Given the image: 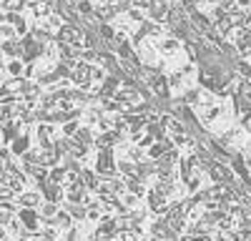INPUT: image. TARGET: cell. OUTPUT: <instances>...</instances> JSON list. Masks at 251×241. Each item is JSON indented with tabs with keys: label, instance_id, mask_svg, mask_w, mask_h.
Returning <instances> with one entry per match:
<instances>
[{
	"label": "cell",
	"instance_id": "cell-1",
	"mask_svg": "<svg viewBox=\"0 0 251 241\" xmlns=\"http://www.w3.org/2000/svg\"><path fill=\"white\" fill-rule=\"evenodd\" d=\"M58 38H60L63 46H73L75 50H80L83 46H86V35H83L78 28H73V25H63Z\"/></svg>",
	"mask_w": 251,
	"mask_h": 241
},
{
	"label": "cell",
	"instance_id": "cell-2",
	"mask_svg": "<svg viewBox=\"0 0 251 241\" xmlns=\"http://www.w3.org/2000/svg\"><path fill=\"white\" fill-rule=\"evenodd\" d=\"M15 214H18V221H20V224H23V226H25L30 234L40 229V226H38L40 216H38V211H35V209H25V206H20Z\"/></svg>",
	"mask_w": 251,
	"mask_h": 241
},
{
	"label": "cell",
	"instance_id": "cell-3",
	"mask_svg": "<svg viewBox=\"0 0 251 241\" xmlns=\"http://www.w3.org/2000/svg\"><path fill=\"white\" fill-rule=\"evenodd\" d=\"M98 173H103V176L116 173V161L111 156V148H100V153H98Z\"/></svg>",
	"mask_w": 251,
	"mask_h": 241
},
{
	"label": "cell",
	"instance_id": "cell-4",
	"mask_svg": "<svg viewBox=\"0 0 251 241\" xmlns=\"http://www.w3.org/2000/svg\"><path fill=\"white\" fill-rule=\"evenodd\" d=\"M118 234V226H116V218H106L103 224L96 229V234H93V239L96 241H108V239H113Z\"/></svg>",
	"mask_w": 251,
	"mask_h": 241
},
{
	"label": "cell",
	"instance_id": "cell-5",
	"mask_svg": "<svg viewBox=\"0 0 251 241\" xmlns=\"http://www.w3.org/2000/svg\"><path fill=\"white\" fill-rule=\"evenodd\" d=\"M40 201H43L40 191H20V193H18V206L35 209V206H40Z\"/></svg>",
	"mask_w": 251,
	"mask_h": 241
},
{
	"label": "cell",
	"instance_id": "cell-6",
	"mask_svg": "<svg viewBox=\"0 0 251 241\" xmlns=\"http://www.w3.org/2000/svg\"><path fill=\"white\" fill-rule=\"evenodd\" d=\"M40 191H43V196L48 198V201H53V204H60V198H63V191H60V184H53V181H40Z\"/></svg>",
	"mask_w": 251,
	"mask_h": 241
},
{
	"label": "cell",
	"instance_id": "cell-7",
	"mask_svg": "<svg viewBox=\"0 0 251 241\" xmlns=\"http://www.w3.org/2000/svg\"><path fill=\"white\" fill-rule=\"evenodd\" d=\"M149 204H151V211H153V214H166V211H169V201H166V196H161V193L153 191V189H151V193H149Z\"/></svg>",
	"mask_w": 251,
	"mask_h": 241
},
{
	"label": "cell",
	"instance_id": "cell-8",
	"mask_svg": "<svg viewBox=\"0 0 251 241\" xmlns=\"http://www.w3.org/2000/svg\"><path fill=\"white\" fill-rule=\"evenodd\" d=\"M71 75L75 83H86V80L91 78V66L86 63H71Z\"/></svg>",
	"mask_w": 251,
	"mask_h": 241
},
{
	"label": "cell",
	"instance_id": "cell-9",
	"mask_svg": "<svg viewBox=\"0 0 251 241\" xmlns=\"http://www.w3.org/2000/svg\"><path fill=\"white\" fill-rule=\"evenodd\" d=\"M25 176H30L35 181H46L48 178V166H43V164H25Z\"/></svg>",
	"mask_w": 251,
	"mask_h": 241
},
{
	"label": "cell",
	"instance_id": "cell-10",
	"mask_svg": "<svg viewBox=\"0 0 251 241\" xmlns=\"http://www.w3.org/2000/svg\"><path fill=\"white\" fill-rule=\"evenodd\" d=\"M38 138H40V148H50L53 146V126L43 123L38 128Z\"/></svg>",
	"mask_w": 251,
	"mask_h": 241
},
{
	"label": "cell",
	"instance_id": "cell-11",
	"mask_svg": "<svg viewBox=\"0 0 251 241\" xmlns=\"http://www.w3.org/2000/svg\"><path fill=\"white\" fill-rule=\"evenodd\" d=\"M171 146H174L171 141H158V144H151V146H149V148H151V151H149V156H151V158H161V156H163L166 151H169Z\"/></svg>",
	"mask_w": 251,
	"mask_h": 241
},
{
	"label": "cell",
	"instance_id": "cell-12",
	"mask_svg": "<svg viewBox=\"0 0 251 241\" xmlns=\"http://www.w3.org/2000/svg\"><path fill=\"white\" fill-rule=\"evenodd\" d=\"M28 144H30V138H28V136H15V141H13V146H10V153L20 156V153H23V151H28Z\"/></svg>",
	"mask_w": 251,
	"mask_h": 241
},
{
	"label": "cell",
	"instance_id": "cell-13",
	"mask_svg": "<svg viewBox=\"0 0 251 241\" xmlns=\"http://www.w3.org/2000/svg\"><path fill=\"white\" fill-rule=\"evenodd\" d=\"M71 138L75 141V144H80V146H88V144H91V141H93V136H91V131H88V128H80V126H78V131H75V133H73Z\"/></svg>",
	"mask_w": 251,
	"mask_h": 241
},
{
	"label": "cell",
	"instance_id": "cell-14",
	"mask_svg": "<svg viewBox=\"0 0 251 241\" xmlns=\"http://www.w3.org/2000/svg\"><path fill=\"white\" fill-rule=\"evenodd\" d=\"M80 184L86 189H91V191H96L98 189V176L91 173V171H80Z\"/></svg>",
	"mask_w": 251,
	"mask_h": 241
},
{
	"label": "cell",
	"instance_id": "cell-15",
	"mask_svg": "<svg viewBox=\"0 0 251 241\" xmlns=\"http://www.w3.org/2000/svg\"><path fill=\"white\" fill-rule=\"evenodd\" d=\"M40 50H43V48H40V43H35L33 38H25V43H23V53L25 55L35 58V55H40Z\"/></svg>",
	"mask_w": 251,
	"mask_h": 241
},
{
	"label": "cell",
	"instance_id": "cell-16",
	"mask_svg": "<svg viewBox=\"0 0 251 241\" xmlns=\"http://www.w3.org/2000/svg\"><path fill=\"white\" fill-rule=\"evenodd\" d=\"M15 191L10 189V186H5V184H0V204H8V201H15Z\"/></svg>",
	"mask_w": 251,
	"mask_h": 241
},
{
	"label": "cell",
	"instance_id": "cell-17",
	"mask_svg": "<svg viewBox=\"0 0 251 241\" xmlns=\"http://www.w3.org/2000/svg\"><path fill=\"white\" fill-rule=\"evenodd\" d=\"M219 241H241L236 229H221L219 231Z\"/></svg>",
	"mask_w": 251,
	"mask_h": 241
},
{
	"label": "cell",
	"instance_id": "cell-18",
	"mask_svg": "<svg viewBox=\"0 0 251 241\" xmlns=\"http://www.w3.org/2000/svg\"><path fill=\"white\" fill-rule=\"evenodd\" d=\"M118 169H121L126 176H138V166L133 164V161H121V164H118Z\"/></svg>",
	"mask_w": 251,
	"mask_h": 241
},
{
	"label": "cell",
	"instance_id": "cell-19",
	"mask_svg": "<svg viewBox=\"0 0 251 241\" xmlns=\"http://www.w3.org/2000/svg\"><path fill=\"white\" fill-rule=\"evenodd\" d=\"M66 166H55L53 171H50V178L48 181H53V184H60V181H66Z\"/></svg>",
	"mask_w": 251,
	"mask_h": 241
},
{
	"label": "cell",
	"instance_id": "cell-20",
	"mask_svg": "<svg viewBox=\"0 0 251 241\" xmlns=\"http://www.w3.org/2000/svg\"><path fill=\"white\" fill-rule=\"evenodd\" d=\"M3 10H8V13H18L20 8H23V0H3V5H0Z\"/></svg>",
	"mask_w": 251,
	"mask_h": 241
},
{
	"label": "cell",
	"instance_id": "cell-21",
	"mask_svg": "<svg viewBox=\"0 0 251 241\" xmlns=\"http://www.w3.org/2000/svg\"><path fill=\"white\" fill-rule=\"evenodd\" d=\"M116 88H118V80L116 78H106V83H103V96H111V93H116Z\"/></svg>",
	"mask_w": 251,
	"mask_h": 241
},
{
	"label": "cell",
	"instance_id": "cell-22",
	"mask_svg": "<svg viewBox=\"0 0 251 241\" xmlns=\"http://www.w3.org/2000/svg\"><path fill=\"white\" fill-rule=\"evenodd\" d=\"M8 71H10V75H13V78H18L20 73H23V63H20L18 58H13L10 63H8Z\"/></svg>",
	"mask_w": 251,
	"mask_h": 241
},
{
	"label": "cell",
	"instance_id": "cell-23",
	"mask_svg": "<svg viewBox=\"0 0 251 241\" xmlns=\"http://www.w3.org/2000/svg\"><path fill=\"white\" fill-rule=\"evenodd\" d=\"M68 214L75 216V218H86V209H83L80 204H71V206H68Z\"/></svg>",
	"mask_w": 251,
	"mask_h": 241
},
{
	"label": "cell",
	"instance_id": "cell-24",
	"mask_svg": "<svg viewBox=\"0 0 251 241\" xmlns=\"http://www.w3.org/2000/svg\"><path fill=\"white\" fill-rule=\"evenodd\" d=\"M153 91H156L158 96L169 93V88H166V78H156V80H153Z\"/></svg>",
	"mask_w": 251,
	"mask_h": 241
},
{
	"label": "cell",
	"instance_id": "cell-25",
	"mask_svg": "<svg viewBox=\"0 0 251 241\" xmlns=\"http://www.w3.org/2000/svg\"><path fill=\"white\" fill-rule=\"evenodd\" d=\"M55 224L66 229V226L71 224V214H58V211H55Z\"/></svg>",
	"mask_w": 251,
	"mask_h": 241
},
{
	"label": "cell",
	"instance_id": "cell-26",
	"mask_svg": "<svg viewBox=\"0 0 251 241\" xmlns=\"http://www.w3.org/2000/svg\"><path fill=\"white\" fill-rule=\"evenodd\" d=\"M63 131H66V136H73V133L78 131V123L68 118V120H66V128H63Z\"/></svg>",
	"mask_w": 251,
	"mask_h": 241
},
{
	"label": "cell",
	"instance_id": "cell-27",
	"mask_svg": "<svg viewBox=\"0 0 251 241\" xmlns=\"http://www.w3.org/2000/svg\"><path fill=\"white\" fill-rule=\"evenodd\" d=\"M96 13H98L100 18H111V15H113V8H98Z\"/></svg>",
	"mask_w": 251,
	"mask_h": 241
},
{
	"label": "cell",
	"instance_id": "cell-28",
	"mask_svg": "<svg viewBox=\"0 0 251 241\" xmlns=\"http://www.w3.org/2000/svg\"><path fill=\"white\" fill-rule=\"evenodd\" d=\"M121 241H138V239H136V234H131V231H126V229H123V234H121Z\"/></svg>",
	"mask_w": 251,
	"mask_h": 241
},
{
	"label": "cell",
	"instance_id": "cell-29",
	"mask_svg": "<svg viewBox=\"0 0 251 241\" xmlns=\"http://www.w3.org/2000/svg\"><path fill=\"white\" fill-rule=\"evenodd\" d=\"M176 48H178V43H176V40H166V43H163V50H171V53H174Z\"/></svg>",
	"mask_w": 251,
	"mask_h": 241
},
{
	"label": "cell",
	"instance_id": "cell-30",
	"mask_svg": "<svg viewBox=\"0 0 251 241\" xmlns=\"http://www.w3.org/2000/svg\"><path fill=\"white\" fill-rule=\"evenodd\" d=\"M131 158L133 161H141V148H131Z\"/></svg>",
	"mask_w": 251,
	"mask_h": 241
},
{
	"label": "cell",
	"instance_id": "cell-31",
	"mask_svg": "<svg viewBox=\"0 0 251 241\" xmlns=\"http://www.w3.org/2000/svg\"><path fill=\"white\" fill-rule=\"evenodd\" d=\"M88 10H93L91 3H86V0H83V3H80V13H88Z\"/></svg>",
	"mask_w": 251,
	"mask_h": 241
},
{
	"label": "cell",
	"instance_id": "cell-32",
	"mask_svg": "<svg viewBox=\"0 0 251 241\" xmlns=\"http://www.w3.org/2000/svg\"><path fill=\"white\" fill-rule=\"evenodd\" d=\"M20 241H30V239H28V236H20Z\"/></svg>",
	"mask_w": 251,
	"mask_h": 241
}]
</instances>
